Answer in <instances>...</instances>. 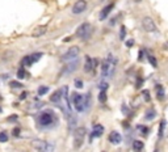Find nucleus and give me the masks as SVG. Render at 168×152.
<instances>
[{
	"instance_id": "obj_1",
	"label": "nucleus",
	"mask_w": 168,
	"mask_h": 152,
	"mask_svg": "<svg viewBox=\"0 0 168 152\" xmlns=\"http://www.w3.org/2000/svg\"><path fill=\"white\" fill-rule=\"evenodd\" d=\"M37 122L41 127L44 129H50V127H54V126L58 125V117L53 110H45L38 115Z\"/></svg>"
},
{
	"instance_id": "obj_2",
	"label": "nucleus",
	"mask_w": 168,
	"mask_h": 152,
	"mask_svg": "<svg viewBox=\"0 0 168 152\" xmlns=\"http://www.w3.org/2000/svg\"><path fill=\"white\" fill-rule=\"evenodd\" d=\"M71 101H72V105L78 113H83L89 105L88 96H83V95H80V93H72Z\"/></svg>"
},
{
	"instance_id": "obj_3",
	"label": "nucleus",
	"mask_w": 168,
	"mask_h": 152,
	"mask_svg": "<svg viewBox=\"0 0 168 152\" xmlns=\"http://www.w3.org/2000/svg\"><path fill=\"white\" fill-rule=\"evenodd\" d=\"M114 66H116V60H114L112 54H108L106 59H104V62L101 64V75L104 78H112L114 72Z\"/></svg>"
},
{
	"instance_id": "obj_4",
	"label": "nucleus",
	"mask_w": 168,
	"mask_h": 152,
	"mask_svg": "<svg viewBox=\"0 0 168 152\" xmlns=\"http://www.w3.org/2000/svg\"><path fill=\"white\" fill-rule=\"evenodd\" d=\"M30 146L35 152H54V146L42 139H33Z\"/></svg>"
},
{
	"instance_id": "obj_5",
	"label": "nucleus",
	"mask_w": 168,
	"mask_h": 152,
	"mask_svg": "<svg viewBox=\"0 0 168 152\" xmlns=\"http://www.w3.org/2000/svg\"><path fill=\"white\" fill-rule=\"evenodd\" d=\"M85 134H87V131H85L84 127H76L74 131V148L75 150H80L81 146L84 144V139H85Z\"/></svg>"
},
{
	"instance_id": "obj_6",
	"label": "nucleus",
	"mask_w": 168,
	"mask_h": 152,
	"mask_svg": "<svg viewBox=\"0 0 168 152\" xmlns=\"http://www.w3.org/2000/svg\"><path fill=\"white\" fill-rule=\"evenodd\" d=\"M79 53H80V49L78 47V46H71V47L64 53V55L62 56V60L63 62H74V60L78 59Z\"/></svg>"
},
{
	"instance_id": "obj_7",
	"label": "nucleus",
	"mask_w": 168,
	"mask_h": 152,
	"mask_svg": "<svg viewBox=\"0 0 168 152\" xmlns=\"http://www.w3.org/2000/svg\"><path fill=\"white\" fill-rule=\"evenodd\" d=\"M92 33V26H91V24L89 23H83L80 25L79 28L76 29V33H75V35H76L78 38H88L89 35H91Z\"/></svg>"
},
{
	"instance_id": "obj_8",
	"label": "nucleus",
	"mask_w": 168,
	"mask_h": 152,
	"mask_svg": "<svg viewBox=\"0 0 168 152\" xmlns=\"http://www.w3.org/2000/svg\"><path fill=\"white\" fill-rule=\"evenodd\" d=\"M42 55H44L42 53H34V54H30V55H26L23 60H21V66L29 67V66H32V64H34L35 62H38V60L42 58Z\"/></svg>"
},
{
	"instance_id": "obj_9",
	"label": "nucleus",
	"mask_w": 168,
	"mask_h": 152,
	"mask_svg": "<svg viewBox=\"0 0 168 152\" xmlns=\"http://www.w3.org/2000/svg\"><path fill=\"white\" fill-rule=\"evenodd\" d=\"M142 26L147 33H152V32H156V24L150 16H145L142 19Z\"/></svg>"
},
{
	"instance_id": "obj_10",
	"label": "nucleus",
	"mask_w": 168,
	"mask_h": 152,
	"mask_svg": "<svg viewBox=\"0 0 168 152\" xmlns=\"http://www.w3.org/2000/svg\"><path fill=\"white\" fill-rule=\"evenodd\" d=\"M87 0H78L72 7V13L74 14H81L87 9Z\"/></svg>"
},
{
	"instance_id": "obj_11",
	"label": "nucleus",
	"mask_w": 168,
	"mask_h": 152,
	"mask_svg": "<svg viewBox=\"0 0 168 152\" xmlns=\"http://www.w3.org/2000/svg\"><path fill=\"white\" fill-rule=\"evenodd\" d=\"M114 5H116V3H114V2H110L109 4H106V5L104 7V8L101 9V12H100V16H99V19L101 20V21H102V20H105L106 17L109 16V13L113 11Z\"/></svg>"
},
{
	"instance_id": "obj_12",
	"label": "nucleus",
	"mask_w": 168,
	"mask_h": 152,
	"mask_svg": "<svg viewBox=\"0 0 168 152\" xmlns=\"http://www.w3.org/2000/svg\"><path fill=\"white\" fill-rule=\"evenodd\" d=\"M108 139L112 144H120L122 142V136H121V134L118 131H110V134L108 135Z\"/></svg>"
},
{
	"instance_id": "obj_13",
	"label": "nucleus",
	"mask_w": 168,
	"mask_h": 152,
	"mask_svg": "<svg viewBox=\"0 0 168 152\" xmlns=\"http://www.w3.org/2000/svg\"><path fill=\"white\" fill-rule=\"evenodd\" d=\"M63 99V90H55L54 93L51 95V97H50V101L51 102H54V104H59L60 101H62Z\"/></svg>"
},
{
	"instance_id": "obj_14",
	"label": "nucleus",
	"mask_w": 168,
	"mask_h": 152,
	"mask_svg": "<svg viewBox=\"0 0 168 152\" xmlns=\"http://www.w3.org/2000/svg\"><path fill=\"white\" fill-rule=\"evenodd\" d=\"M46 30H47V25H40V26H37L33 30L32 35L33 37H41V35H44L46 33Z\"/></svg>"
},
{
	"instance_id": "obj_15",
	"label": "nucleus",
	"mask_w": 168,
	"mask_h": 152,
	"mask_svg": "<svg viewBox=\"0 0 168 152\" xmlns=\"http://www.w3.org/2000/svg\"><path fill=\"white\" fill-rule=\"evenodd\" d=\"M102 132H104V126L102 125H95V127H93V132H92V135H91V138L93 139V138H99V136H101L102 135Z\"/></svg>"
},
{
	"instance_id": "obj_16",
	"label": "nucleus",
	"mask_w": 168,
	"mask_h": 152,
	"mask_svg": "<svg viewBox=\"0 0 168 152\" xmlns=\"http://www.w3.org/2000/svg\"><path fill=\"white\" fill-rule=\"evenodd\" d=\"M92 70H95L93 67V59L89 55H85V63H84V71L85 72H91Z\"/></svg>"
},
{
	"instance_id": "obj_17",
	"label": "nucleus",
	"mask_w": 168,
	"mask_h": 152,
	"mask_svg": "<svg viewBox=\"0 0 168 152\" xmlns=\"http://www.w3.org/2000/svg\"><path fill=\"white\" fill-rule=\"evenodd\" d=\"M155 90H156V97H158L160 101H163L166 99V90H164V87L162 84H156Z\"/></svg>"
},
{
	"instance_id": "obj_18",
	"label": "nucleus",
	"mask_w": 168,
	"mask_h": 152,
	"mask_svg": "<svg viewBox=\"0 0 168 152\" xmlns=\"http://www.w3.org/2000/svg\"><path fill=\"white\" fill-rule=\"evenodd\" d=\"M156 117V111L154 108H148L147 110H146V113H145V118L146 119H148V121H152L154 118Z\"/></svg>"
},
{
	"instance_id": "obj_19",
	"label": "nucleus",
	"mask_w": 168,
	"mask_h": 152,
	"mask_svg": "<svg viewBox=\"0 0 168 152\" xmlns=\"http://www.w3.org/2000/svg\"><path fill=\"white\" fill-rule=\"evenodd\" d=\"M143 148H145L143 142H141V140H134V142H133V150L135 152H142Z\"/></svg>"
},
{
	"instance_id": "obj_20",
	"label": "nucleus",
	"mask_w": 168,
	"mask_h": 152,
	"mask_svg": "<svg viewBox=\"0 0 168 152\" xmlns=\"http://www.w3.org/2000/svg\"><path fill=\"white\" fill-rule=\"evenodd\" d=\"M166 126H167V121H166V119H162V121H160V125H159V131H158L159 139L163 138V134H164V130H166Z\"/></svg>"
},
{
	"instance_id": "obj_21",
	"label": "nucleus",
	"mask_w": 168,
	"mask_h": 152,
	"mask_svg": "<svg viewBox=\"0 0 168 152\" xmlns=\"http://www.w3.org/2000/svg\"><path fill=\"white\" fill-rule=\"evenodd\" d=\"M137 129H138V131L141 132L143 136L148 135V132H150V127H147V126H143V125H138Z\"/></svg>"
},
{
	"instance_id": "obj_22",
	"label": "nucleus",
	"mask_w": 168,
	"mask_h": 152,
	"mask_svg": "<svg viewBox=\"0 0 168 152\" xmlns=\"http://www.w3.org/2000/svg\"><path fill=\"white\" fill-rule=\"evenodd\" d=\"M146 56H147V60H148V62H150V64H151V66H152L154 68H156V67H158V62H156L155 56H154V55H151V54H147V55H146Z\"/></svg>"
},
{
	"instance_id": "obj_23",
	"label": "nucleus",
	"mask_w": 168,
	"mask_h": 152,
	"mask_svg": "<svg viewBox=\"0 0 168 152\" xmlns=\"http://www.w3.org/2000/svg\"><path fill=\"white\" fill-rule=\"evenodd\" d=\"M17 78H19V79H25V78H28V72L25 71L24 67L19 68V71H17Z\"/></svg>"
},
{
	"instance_id": "obj_24",
	"label": "nucleus",
	"mask_w": 168,
	"mask_h": 152,
	"mask_svg": "<svg viewBox=\"0 0 168 152\" xmlns=\"http://www.w3.org/2000/svg\"><path fill=\"white\" fill-rule=\"evenodd\" d=\"M8 142V134L5 131H0V143H5Z\"/></svg>"
},
{
	"instance_id": "obj_25",
	"label": "nucleus",
	"mask_w": 168,
	"mask_h": 152,
	"mask_svg": "<svg viewBox=\"0 0 168 152\" xmlns=\"http://www.w3.org/2000/svg\"><path fill=\"white\" fill-rule=\"evenodd\" d=\"M47 92H49V87L42 85V87H40V88H38V95H40V96H44Z\"/></svg>"
},
{
	"instance_id": "obj_26",
	"label": "nucleus",
	"mask_w": 168,
	"mask_h": 152,
	"mask_svg": "<svg viewBox=\"0 0 168 152\" xmlns=\"http://www.w3.org/2000/svg\"><path fill=\"white\" fill-rule=\"evenodd\" d=\"M99 101L101 104L105 102V101H106V92H102V90H100V93H99Z\"/></svg>"
},
{
	"instance_id": "obj_27",
	"label": "nucleus",
	"mask_w": 168,
	"mask_h": 152,
	"mask_svg": "<svg viewBox=\"0 0 168 152\" xmlns=\"http://www.w3.org/2000/svg\"><path fill=\"white\" fill-rule=\"evenodd\" d=\"M142 96H143V100L147 101V102L151 101V97H150V92H148V90H143V92H142Z\"/></svg>"
},
{
	"instance_id": "obj_28",
	"label": "nucleus",
	"mask_w": 168,
	"mask_h": 152,
	"mask_svg": "<svg viewBox=\"0 0 168 152\" xmlns=\"http://www.w3.org/2000/svg\"><path fill=\"white\" fill-rule=\"evenodd\" d=\"M125 35H126V28L124 26H121V29H120V38L121 39H125Z\"/></svg>"
},
{
	"instance_id": "obj_29",
	"label": "nucleus",
	"mask_w": 168,
	"mask_h": 152,
	"mask_svg": "<svg viewBox=\"0 0 168 152\" xmlns=\"http://www.w3.org/2000/svg\"><path fill=\"white\" fill-rule=\"evenodd\" d=\"M9 85L12 87V88H21V87H23V84H21V83H19V81H11Z\"/></svg>"
},
{
	"instance_id": "obj_30",
	"label": "nucleus",
	"mask_w": 168,
	"mask_h": 152,
	"mask_svg": "<svg viewBox=\"0 0 168 152\" xmlns=\"http://www.w3.org/2000/svg\"><path fill=\"white\" fill-rule=\"evenodd\" d=\"M108 83H104L102 81L101 84H100V90H102V92H106V90H108Z\"/></svg>"
},
{
	"instance_id": "obj_31",
	"label": "nucleus",
	"mask_w": 168,
	"mask_h": 152,
	"mask_svg": "<svg viewBox=\"0 0 168 152\" xmlns=\"http://www.w3.org/2000/svg\"><path fill=\"white\" fill-rule=\"evenodd\" d=\"M75 87H76V88H83V81L81 80H79V79H76V80H75Z\"/></svg>"
},
{
	"instance_id": "obj_32",
	"label": "nucleus",
	"mask_w": 168,
	"mask_h": 152,
	"mask_svg": "<svg viewBox=\"0 0 168 152\" xmlns=\"http://www.w3.org/2000/svg\"><path fill=\"white\" fill-rule=\"evenodd\" d=\"M12 135H13V136H19V135H20V127H16V129H13V131H12Z\"/></svg>"
},
{
	"instance_id": "obj_33",
	"label": "nucleus",
	"mask_w": 168,
	"mask_h": 152,
	"mask_svg": "<svg viewBox=\"0 0 168 152\" xmlns=\"http://www.w3.org/2000/svg\"><path fill=\"white\" fill-rule=\"evenodd\" d=\"M133 45H134V41H133V39H129V41H126V46H127V47H131Z\"/></svg>"
},
{
	"instance_id": "obj_34",
	"label": "nucleus",
	"mask_w": 168,
	"mask_h": 152,
	"mask_svg": "<svg viewBox=\"0 0 168 152\" xmlns=\"http://www.w3.org/2000/svg\"><path fill=\"white\" fill-rule=\"evenodd\" d=\"M142 59H143V50L139 51V60H142Z\"/></svg>"
},
{
	"instance_id": "obj_35",
	"label": "nucleus",
	"mask_w": 168,
	"mask_h": 152,
	"mask_svg": "<svg viewBox=\"0 0 168 152\" xmlns=\"http://www.w3.org/2000/svg\"><path fill=\"white\" fill-rule=\"evenodd\" d=\"M26 96H28V93H26V92H24L23 95L20 96V99H21V100H24V99H25V97H26Z\"/></svg>"
},
{
	"instance_id": "obj_36",
	"label": "nucleus",
	"mask_w": 168,
	"mask_h": 152,
	"mask_svg": "<svg viewBox=\"0 0 168 152\" xmlns=\"http://www.w3.org/2000/svg\"><path fill=\"white\" fill-rule=\"evenodd\" d=\"M17 119V115H12V117H9V121H16Z\"/></svg>"
},
{
	"instance_id": "obj_37",
	"label": "nucleus",
	"mask_w": 168,
	"mask_h": 152,
	"mask_svg": "<svg viewBox=\"0 0 168 152\" xmlns=\"http://www.w3.org/2000/svg\"><path fill=\"white\" fill-rule=\"evenodd\" d=\"M133 2H134V3H141L142 0H133Z\"/></svg>"
},
{
	"instance_id": "obj_38",
	"label": "nucleus",
	"mask_w": 168,
	"mask_h": 152,
	"mask_svg": "<svg viewBox=\"0 0 168 152\" xmlns=\"http://www.w3.org/2000/svg\"><path fill=\"white\" fill-rule=\"evenodd\" d=\"M0 113H2V109H0Z\"/></svg>"
},
{
	"instance_id": "obj_39",
	"label": "nucleus",
	"mask_w": 168,
	"mask_h": 152,
	"mask_svg": "<svg viewBox=\"0 0 168 152\" xmlns=\"http://www.w3.org/2000/svg\"><path fill=\"white\" fill-rule=\"evenodd\" d=\"M101 2H104V0H101Z\"/></svg>"
},
{
	"instance_id": "obj_40",
	"label": "nucleus",
	"mask_w": 168,
	"mask_h": 152,
	"mask_svg": "<svg viewBox=\"0 0 168 152\" xmlns=\"http://www.w3.org/2000/svg\"><path fill=\"white\" fill-rule=\"evenodd\" d=\"M102 152H104V151H102Z\"/></svg>"
}]
</instances>
